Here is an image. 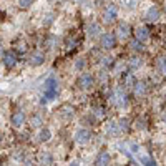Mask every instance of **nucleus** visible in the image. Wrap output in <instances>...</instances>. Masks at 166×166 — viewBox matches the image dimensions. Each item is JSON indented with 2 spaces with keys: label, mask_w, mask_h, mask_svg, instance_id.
I'll return each instance as SVG.
<instances>
[{
  "label": "nucleus",
  "mask_w": 166,
  "mask_h": 166,
  "mask_svg": "<svg viewBox=\"0 0 166 166\" xmlns=\"http://www.w3.org/2000/svg\"><path fill=\"white\" fill-rule=\"evenodd\" d=\"M101 47L105 48V50H110V48H113L116 45V37L113 33H105V35H101Z\"/></svg>",
  "instance_id": "obj_4"
},
{
  "label": "nucleus",
  "mask_w": 166,
  "mask_h": 166,
  "mask_svg": "<svg viewBox=\"0 0 166 166\" xmlns=\"http://www.w3.org/2000/svg\"><path fill=\"white\" fill-rule=\"evenodd\" d=\"M116 13H118V8H116V5H113V3L106 5V8L103 10V22H106V23L113 22L115 18H116Z\"/></svg>",
  "instance_id": "obj_3"
},
{
  "label": "nucleus",
  "mask_w": 166,
  "mask_h": 166,
  "mask_svg": "<svg viewBox=\"0 0 166 166\" xmlns=\"http://www.w3.org/2000/svg\"><path fill=\"white\" fill-rule=\"evenodd\" d=\"M60 116H62V118H65V120H70L71 116H73V108H71V106H68V105L62 106V110H60Z\"/></svg>",
  "instance_id": "obj_16"
},
{
  "label": "nucleus",
  "mask_w": 166,
  "mask_h": 166,
  "mask_svg": "<svg viewBox=\"0 0 166 166\" xmlns=\"http://www.w3.org/2000/svg\"><path fill=\"white\" fill-rule=\"evenodd\" d=\"M38 140H40V141H47V140H50V130L43 128V130L40 131V135H38Z\"/></svg>",
  "instance_id": "obj_21"
},
{
  "label": "nucleus",
  "mask_w": 166,
  "mask_h": 166,
  "mask_svg": "<svg viewBox=\"0 0 166 166\" xmlns=\"http://www.w3.org/2000/svg\"><path fill=\"white\" fill-rule=\"evenodd\" d=\"M140 63H141V60H140V58H138V57H133V58H131V60H130V63H128V65H130V68H131V70H135V68H138V67H140Z\"/></svg>",
  "instance_id": "obj_24"
},
{
  "label": "nucleus",
  "mask_w": 166,
  "mask_h": 166,
  "mask_svg": "<svg viewBox=\"0 0 166 166\" xmlns=\"http://www.w3.org/2000/svg\"><path fill=\"white\" fill-rule=\"evenodd\" d=\"M93 116H95L96 120L105 118V110L101 108V106H96V108H93Z\"/></svg>",
  "instance_id": "obj_19"
},
{
  "label": "nucleus",
  "mask_w": 166,
  "mask_h": 166,
  "mask_svg": "<svg viewBox=\"0 0 166 166\" xmlns=\"http://www.w3.org/2000/svg\"><path fill=\"white\" fill-rule=\"evenodd\" d=\"M108 101L116 108H125L128 105V96L121 88H115L111 93L108 95Z\"/></svg>",
  "instance_id": "obj_1"
},
{
  "label": "nucleus",
  "mask_w": 166,
  "mask_h": 166,
  "mask_svg": "<svg viewBox=\"0 0 166 166\" xmlns=\"http://www.w3.org/2000/svg\"><path fill=\"white\" fill-rule=\"evenodd\" d=\"M106 133H108V135H113V136L120 135L121 130H120V123H118V121H110V123L106 125Z\"/></svg>",
  "instance_id": "obj_12"
},
{
  "label": "nucleus",
  "mask_w": 166,
  "mask_h": 166,
  "mask_svg": "<svg viewBox=\"0 0 166 166\" xmlns=\"http://www.w3.org/2000/svg\"><path fill=\"white\" fill-rule=\"evenodd\" d=\"M130 47L133 48V50H136V52H141V50H143V47H141V40H138V38H135V40L130 43Z\"/></svg>",
  "instance_id": "obj_23"
},
{
  "label": "nucleus",
  "mask_w": 166,
  "mask_h": 166,
  "mask_svg": "<svg viewBox=\"0 0 166 166\" xmlns=\"http://www.w3.org/2000/svg\"><path fill=\"white\" fill-rule=\"evenodd\" d=\"M25 120H27L25 111H22V110H17L15 113L12 115V125L13 126H22L23 123H25Z\"/></svg>",
  "instance_id": "obj_9"
},
{
  "label": "nucleus",
  "mask_w": 166,
  "mask_h": 166,
  "mask_svg": "<svg viewBox=\"0 0 166 166\" xmlns=\"http://www.w3.org/2000/svg\"><path fill=\"white\" fill-rule=\"evenodd\" d=\"M91 85H93V76H91L90 73H83V75L78 78V88L88 90Z\"/></svg>",
  "instance_id": "obj_6"
},
{
  "label": "nucleus",
  "mask_w": 166,
  "mask_h": 166,
  "mask_svg": "<svg viewBox=\"0 0 166 166\" xmlns=\"http://www.w3.org/2000/svg\"><path fill=\"white\" fill-rule=\"evenodd\" d=\"M118 123H120V130H121V133L128 130V120H120Z\"/></svg>",
  "instance_id": "obj_26"
},
{
  "label": "nucleus",
  "mask_w": 166,
  "mask_h": 166,
  "mask_svg": "<svg viewBox=\"0 0 166 166\" xmlns=\"http://www.w3.org/2000/svg\"><path fill=\"white\" fill-rule=\"evenodd\" d=\"M128 35H130V27L126 25V23H121V25H118V37L121 38V40L128 38Z\"/></svg>",
  "instance_id": "obj_15"
},
{
  "label": "nucleus",
  "mask_w": 166,
  "mask_h": 166,
  "mask_svg": "<svg viewBox=\"0 0 166 166\" xmlns=\"http://www.w3.org/2000/svg\"><path fill=\"white\" fill-rule=\"evenodd\" d=\"M146 90H148V85H146L145 81H138V83H135V86H133L135 96H145Z\"/></svg>",
  "instance_id": "obj_10"
},
{
  "label": "nucleus",
  "mask_w": 166,
  "mask_h": 166,
  "mask_svg": "<svg viewBox=\"0 0 166 166\" xmlns=\"http://www.w3.org/2000/svg\"><path fill=\"white\" fill-rule=\"evenodd\" d=\"M52 20H53V15H48V17H47V20H45V25H48V23H52Z\"/></svg>",
  "instance_id": "obj_33"
},
{
  "label": "nucleus",
  "mask_w": 166,
  "mask_h": 166,
  "mask_svg": "<svg viewBox=\"0 0 166 166\" xmlns=\"http://www.w3.org/2000/svg\"><path fill=\"white\" fill-rule=\"evenodd\" d=\"M47 43H48V48H52V47H53V43H55V37H50Z\"/></svg>",
  "instance_id": "obj_31"
},
{
  "label": "nucleus",
  "mask_w": 166,
  "mask_h": 166,
  "mask_svg": "<svg viewBox=\"0 0 166 166\" xmlns=\"http://www.w3.org/2000/svg\"><path fill=\"white\" fill-rule=\"evenodd\" d=\"M76 45H78V40H76V38H71V40L67 42V50L68 52H73L76 48Z\"/></svg>",
  "instance_id": "obj_22"
},
{
  "label": "nucleus",
  "mask_w": 166,
  "mask_h": 166,
  "mask_svg": "<svg viewBox=\"0 0 166 166\" xmlns=\"http://www.w3.org/2000/svg\"><path fill=\"white\" fill-rule=\"evenodd\" d=\"M96 164H110V153H106V151H100L98 156H96L95 159Z\"/></svg>",
  "instance_id": "obj_14"
},
{
  "label": "nucleus",
  "mask_w": 166,
  "mask_h": 166,
  "mask_svg": "<svg viewBox=\"0 0 166 166\" xmlns=\"http://www.w3.org/2000/svg\"><path fill=\"white\" fill-rule=\"evenodd\" d=\"M40 161H42V163H43V161H45V163H50L52 158H50L48 154H42V156H40Z\"/></svg>",
  "instance_id": "obj_28"
},
{
  "label": "nucleus",
  "mask_w": 166,
  "mask_h": 166,
  "mask_svg": "<svg viewBox=\"0 0 166 166\" xmlns=\"http://www.w3.org/2000/svg\"><path fill=\"white\" fill-rule=\"evenodd\" d=\"M90 138H91V135H90V131H88V130H85V128L76 130V133H75V141H76V143L86 145V143L90 141Z\"/></svg>",
  "instance_id": "obj_5"
},
{
  "label": "nucleus",
  "mask_w": 166,
  "mask_h": 166,
  "mask_svg": "<svg viewBox=\"0 0 166 166\" xmlns=\"http://www.w3.org/2000/svg\"><path fill=\"white\" fill-rule=\"evenodd\" d=\"M148 37H150V30L146 27H140V28L135 30V38H138V40H141V42H145Z\"/></svg>",
  "instance_id": "obj_13"
},
{
  "label": "nucleus",
  "mask_w": 166,
  "mask_h": 166,
  "mask_svg": "<svg viewBox=\"0 0 166 166\" xmlns=\"http://www.w3.org/2000/svg\"><path fill=\"white\" fill-rule=\"evenodd\" d=\"M33 2H35V0H18V5L22 8H27V7H30Z\"/></svg>",
  "instance_id": "obj_25"
},
{
  "label": "nucleus",
  "mask_w": 166,
  "mask_h": 166,
  "mask_svg": "<svg viewBox=\"0 0 166 166\" xmlns=\"http://www.w3.org/2000/svg\"><path fill=\"white\" fill-rule=\"evenodd\" d=\"M125 83H126V86H133L136 81L133 80V76H131V75H126V78H125Z\"/></svg>",
  "instance_id": "obj_27"
},
{
  "label": "nucleus",
  "mask_w": 166,
  "mask_h": 166,
  "mask_svg": "<svg viewBox=\"0 0 166 166\" xmlns=\"http://www.w3.org/2000/svg\"><path fill=\"white\" fill-rule=\"evenodd\" d=\"M159 8L158 7H151V8H148V12H146V20L148 22H156L159 18Z\"/></svg>",
  "instance_id": "obj_11"
},
{
  "label": "nucleus",
  "mask_w": 166,
  "mask_h": 166,
  "mask_svg": "<svg viewBox=\"0 0 166 166\" xmlns=\"http://www.w3.org/2000/svg\"><path fill=\"white\" fill-rule=\"evenodd\" d=\"M2 58H3V65L7 68H13L17 65V55L13 52H3Z\"/></svg>",
  "instance_id": "obj_7"
},
{
  "label": "nucleus",
  "mask_w": 166,
  "mask_h": 166,
  "mask_svg": "<svg viewBox=\"0 0 166 166\" xmlns=\"http://www.w3.org/2000/svg\"><path fill=\"white\" fill-rule=\"evenodd\" d=\"M101 62H103V65H105V67L111 65V58H110V57H103V60H101Z\"/></svg>",
  "instance_id": "obj_29"
},
{
  "label": "nucleus",
  "mask_w": 166,
  "mask_h": 166,
  "mask_svg": "<svg viewBox=\"0 0 166 166\" xmlns=\"http://www.w3.org/2000/svg\"><path fill=\"white\" fill-rule=\"evenodd\" d=\"M88 35H90V37H93V38L100 35V27L96 25V23H91V25L88 27Z\"/></svg>",
  "instance_id": "obj_18"
},
{
  "label": "nucleus",
  "mask_w": 166,
  "mask_h": 166,
  "mask_svg": "<svg viewBox=\"0 0 166 166\" xmlns=\"http://www.w3.org/2000/svg\"><path fill=\"white\" fill-rule=\"evenodd\" d=\"M57 91H58V81L55 76H48L45 80V85H43V95L45 98L52 100L57 96Z\"/></svg>",
  "instance_id": "obj_2"
},
{
  "label": "nucleus",
  "mask_w": 166,
  "mask_h": 166,
  "mask_svg": "<svg viewBox=\"0 0 166 166\" xmlns=\"http://www.w3.org/2000/svg\"><path fill=\"white\" fill-rule=\"evenodd\" d=\"M30 125L33 126V128H38V126H42V125H43V120H42V116L35 115V116H33V118L30 120Z\"/></svg>",
  "instance_id": "obj_20"
},
{
  "label": "nucleus",
  "mask_w": 166,
  "mask_h": 166,
  "mask_svg": "<svg viewBox=\"0 0 166 166\" xmlns=\"http://www.w3.org/2000/svg\"><path fill=\"white\" fill-rule=\"evenodd\" d=\"M164 10H166V5H164Z\"/></svg>",
  "instance_id": "obj_34"
},
{
  "label": "nucleus",
  "mask_w": 166,
  "mask_h": 166,
  "mask_svg": "<svg viewBox=\"0 0 166 166\" xmlns=\"http://www.w3.org/2000/svg\"><path fill=\"white\" fill-rule=\"evenodd\" d=\"M83 67H85V60H78L76 62V70H81Z\"/></svg>",
  "instance_id": "obj_30"
},
{
  "label": "nucleus",
  "mask_w": 166,
  "mask_h": 166,
  "mask_svg": "<svg viewBox=\"0 0 166 166\" xmlns=\"http://www.w3.org/2000/svg\"><path fill=\"white\" fill-rule=\"evenodd\" d=\"M45 62V55H43V52H33L30 58H28V63H30L32 67H38L42 65V63Z\"/></svg>",
  "instance_id": "obj_8"
},
{
  "label": "nucleus",
  "mask_w": 166,
  "mask_h": 166,
  "mask_svg": "<svg viewBox=\"0 0 166 166\" xmlns=\"http://www.w3.org/2000/svg\"><path fill=\"white\" fill-rule=\"evenodd\" d=\"M125 3H126V7H128V8H131V7H133V3H135V0H125Z\"/></svg>",
  "instance_id": "obj_32"
},
{
  "label": "nucleus",
  "mask_w": 166,
  "mask_h": 166,
  "mask_svg": "<svg viewBox=\"0 0 166 166\" xmlns=\"http://www.w3.org/2000/svg\"><path fill=\"white\" fill-rule=\"evenodd\" d=\"M156 67H158V71L163 76H166V57H159L158 62H156Z\"/></svg>",
  "instance_id": "obj_17"
}]
</instances>
